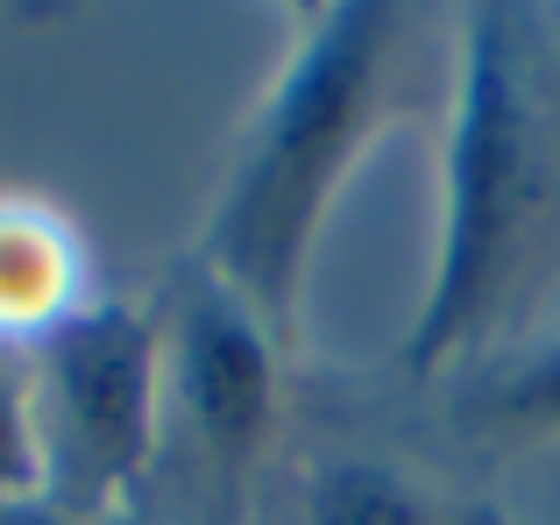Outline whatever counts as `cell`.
Instances as JSON below:
<instances>
[{
	"label": "cell",
	"instance_id": "cell-1",
	"mask_svg": "<svg viewBox=\"0 0 560 525\" xmlns=\"http://www.w3.org/2000/svg\"><path fill=\"white\" fill-rule=\"evenodd\" d=\"M560 270V36L539 0H462L440 235L405 370L490 348Z\"/></svg>",
	"mask_w": 560,
	"mask_h": 525
},
{
	"label": "cell",
	"instance_id": "cell-2",
	"mask_svg": "<svg viewBox=\"0 0 560 525\" xmlns=\"http://www.w3.org/2000/svg\"><path fill=\"white\" fill-rule=\"evenodd\" d=\"M411 85V0H334L299 28L284 71L248 114L213 192L191 262L242 291L256 319L291 341L313 242L341 199L348 171L370 156Z\"/></svg>",
	"mask_w": 560,
	"mask_h": 525
},
{
	"label": "cell",
	"instance_id": "cell-3",
	"mask_svg": "<svg viewBox=\"0 0 560 525\" xmlns=\"http://www.w3.org/2000/svg\"><path fill=\"white\" fill-rule=\"evenodd\" d=\"M43 504L107 525L136 504L164 441V305L93 299L22 355Z\"/></svg>",
	"mask_w": 560,
	"mask_h": 525
},
{
	"label": "cell",
	"instance_id": "cell-4",
	"mask_svg": "<svg viewBox=\"0 0 560 525\" xmlns=\"http://www.w3.org/2000/svg\"><path fill=\"white\" fill-rule=\"evenodd\" d=\"M277 341L242 291H228L206 262H178L164 291V441L156 462L185 455L220 518L248 498L262 447L277 427Z\"/></svg>",
	"mask_w": 560,
	"mask_h": 525
},
{
	"label": "cell",
	"instance_id": "cell-5",
	"mask_svg": "<svg viewBox=\"0 0 560 525\" xmlns=\"http://www.w3.org/2000/svg\"><path fill=\"white\" fill-rule=\"evenodd\" d=\"M93 299L100 291L79 228L28 192H0V348L28 355Z\"/></svg>",
	"mask_w": 560,
	"mask_h": 525
},
{
	"label": "cell",
	"instance_id": "cell-6",
	"mask_svg": "<svg viewBox=\"0 0 560 525\" xmlns=\"http://www.w3.org/2000/svg\"><path fill=\"white\" fill-rule=\"evenodd\" d=\"M299 525H497L482 512H462V504L419 490L405 469L390 462H319L299 490Z\"/></svg>",
	"mask_w": 560,
	"mask_h": 525
},
{
	"label": "cell",
	"instance_id": "cell-7",
	"mask_svg": "<svg viewBox=\"0 0 560 525\" xmlns=\"http://www.w3.org/2000/svg\"><path fill=\"white\" fill-rule=\"evenodd\" d=\"M468 427L497 441H560V334L468 390Z\"/></svg>",
	"mask_w": 560,
	"mask_h": 525
},
{
	"label": "cell",
	"instance_id": "cell-8",
	"mask_svg": "<svg viewBox=\"0 0 560 525\" xmlns=\"http://www.w3.org/2000/svg\"><path fill=\"white\" fill-rule=\"evenodd\" d=\"M43 498V462H36V419H28V376L0 348V504Z\"/></svg>",
	"mask_w": 560,
	"mask_h": 525
},
{
	"label": "cell",
	"instance_id": "cell-9",
	"mask_svg": "<svg viewBox=\"0 0 560 525\" xmlns=\"http://www.w3.org/2000/svg\"><path fill=\"white\" fill-rule=\"evenodd\" d=\"M0 525H79V518H65L57 504L28 498V504H0Z\"/></svg>",
	"mask_w": 560,
	"mask_h": 525
},
{
	"label": "cell",
	"instance_id": "cell-10",
	"mask_svg": "<svg viewBox=\"0 0 560 525\" xmlns=\"http://www.w3.org/2000/svg\"><path fill=\"white\" fill-rule=\"evenodd\" d=\"M277 8H284V14H291V28H313V22H319V14H327V8H334V0H277Z\"/></svg>",
	"mask_w": 560,
	"mask_h": 525
},
{
	"label": "cell",
	"instance_id": "cell-11",
	"mask_svg": "<svg viewBox=\"0 0 560 525\" xmlns=\"http://www.w3.org/2000/svg\"><path fill=\"white\" fill-rule=\"evenodd\" d=\"M107 525H142V518H107Z\"/></svg>",
	"mask_w": 560,
	"mask_h": 525
}]
</instances>
